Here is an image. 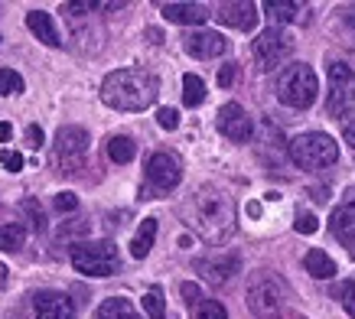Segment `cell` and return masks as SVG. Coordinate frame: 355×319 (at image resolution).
I'll list each match as a JSON object with an SVG mask.
<instances>
[{
    "label": "cell",
    "instance_id": "6da1fadb",
    "mask_svg": "<svg viewBox=\"0 0 355 319\" xmlns=\"http://www.w3.org/2000/svg\"><path fill=\"white\" fill-rule=\"evenodd\" d=\"M183 218L209 245H222L235 234V202L218 186H199L183 202Z\"/></svg>",
    "mask_w": 355,
    "mask_h": 319
},
{
    "label": "cell",
    "instance_id": "7a4b0ae2",
    "mask_svg": "<svg viewBox=\"0 0 355 319\" xmlns=\"http://www.w3.org/2000/svg\"><path fill=\"white\" fill-rule=\"evenodd\" d=\"M160 95V78L147 69H118L101 82V101L114 111H144Z\"/></svg>",
    "mask_w": 355,
    "mask_h": 319
},
{
    "label": "cell",
    "instance_id": "3957f363",
    "mask_svg": "<svg viewBox=\"0 0 355 319\" xmlns=\"http://www.w3.org/2000/svg\"><path fill=\"white\" fill-rule=\"evenodd\" d=\"M248 309L254 313L258 319H280L284 309H287V287L277 274H261L251 277L248 284Z\"/></svg>",
    "mask_w": 355,
    "mask_h": 319
},
{
    "label": "cell",
    "instance_id": "277c9868",
    "mask_svg": "<svg viewBox=\"0 0 355 319\" xmlns=\"http://www.w3.org/2000/svg\"><path fill=\"white\" fill-rule=\"evenodd\" d=\"M316 92H320V82H316V72H313L306 62L287 65L277 78V98L280 105L293 107V111H303L316 101Z\"/></svg>",
    "mask_w": 355,
    "mask_h": 319
},
{
    "label": "cell",
    "instance_id": "5b68a950",
    "mask_svg": "<svg viewBox=\"0 0 355 319\" xmlns=\"http://www.w3.org/2000/svg\"><path fill=\"white\" fill-rule=\"evenodd\" d=\"M287 153L300 170H323V166H333L339 160L336 140L329 134H320V130H310V134H300L297 140H291Z\"/></svg>",
    "mask_w": 355,
    "mask_h": 319
},
{
    "label": "cell",
    "instance_id": "8992f818",
    "mask_svg": "<svg viewBox=\"0 0 355 319\" xmlns=\"http://www.w3.org/2000/svg\"><path fill=\"white\" fill-rule=\"evenodd\" d=\"M69 257H72V267L85 277H111L121 267V255L111 241H78L72 245Z\"/></svg>",
    "mask_w": 355,
    "mask_h": 319
},
{
    "label": "cell",
    "instance_id": "52a82bcc",
    "mask_svg": "<svg viewBox=\"0 0 355 319\" xmlns=\"http://www.w3.org/2000/svg\"><path fill=\"white\" fill-rule=\"evenodd\" d=\"M183 180V163L170 150H157L147 160V186L140 189V199H157L163 192H170Z\"/></svg>",
    "mask_w": 355,
    "mask_h": 319
},
{
    "label": "cell",
    "instance_id": "ba28073f",
    "mask_svg": "<svg viewBox=\"0 0 355 319\" xmlns=\"http://www.w3.org/2000/svg\"><path fill=\"white\" fill-rule=\"evenodd\" d=\"M85 153H88V130L85 128H62L55 134L53 163L62 176H76V173L85 166Z\"/></svg>",
    "mask_w": 355,
    "mask_h": 319
},
{
    "label": "cell",
    "instance_id": "9c48e42d",
    "mask_svg": "<svg viewBox=\"0 0 355 319\" xmlns=\"http://www.w3.org/2000/svg\"><path fill=\"white\" fill-rule=\"evenodd\" d=\"M355 105V72L352 65L333 62L329 65V95H326V111L343 121Z\"/></svg>",
    "mask_w": 355,
    "mask_h": 319
},
{
    "label": "cell",
    "instance_id": "30bf717a",
    "mask_svg": "<svg viewBox=\"0 0 355 319\" xmlns=\"http://www.w3.org/2000/svg\"><path fill=\"white\" fill-rule=\"evenodd\" d=\"M291 53H293V36L284 33L280 26H268V30L254 40V59H258V65L264 72L284 65L291 59Z\"/></svg>",
    "mask_w": 355,
    "mask_h": 319
},
{
    "label": "cell",
    "instance_id": "8fae6325",
    "mask_svg": "<svg viewBox=\"0 0 355 319\" xmlns=\"http://www.w3.org/2000/svg\"><path fill=\"white\" fill-rule=\"evenodd\" d=\"M329 228L333 234L343 241V248L355 257V186H349L343 196V202L336 205L333 218H329Z\"/></svg>",
    "mask_w": 355,
    "mask_h": 319
},
{
    "label": "cell",
    "instance_id": "7c38bea8",
    "mask_svg": "<svg viewBox=\"0 0 355 319\" xmlns=\"http://www.w3.org/2000/svg\"><path fill=\"white\" fill-rule=\"evenodd\" d=\"M254 150H258V157L264 160V166H270V170H280L284 163H287V140H284V134H280L270 121H264L258 128V144H254Z\"/></svg>",
    "mask_w": 355,
    "mask_h": 319
},
{
    "label": "cell",
    "instance_id": "4fadbf2b",
    "mask_svg": "<svg viewBox=\"0 0 355 319\" xmlns=\"http://www.w3.org/2000/svg\"><path fill=\"white\" fill-rule=\"evenodd\" d=\"M241 270V257L238 255H212L196 261V274H202V280H209L212 287H222L232 277Z\"/></svg>",
    "mask_w": 355,
    "mask_h": 319
},
{
    "label": "cell",
    "instance_id": "5bb4252c",
    "mask_svg": "<svg viewBox=\"0 0 355 319\" xmlns=\"http://www.w3.org/2000/svg\"><path fill=\"white\" fill-rule=\"evenodd\" d=\"M218 130H222L228 140H235V144H245V140L251 137L254 124H251L248 111L238 105V101H228V105H222V111H218Z\"/></svg>",
    "mask_w": 355,
    "mask_h": 319
},
{
    "label": "cell",
    "instance_id": "9a60e30c",
    "mask_svg": "<svg viewBox=\"0 0 355 319\" xmlns=\"http://www.w3.org/2000/svg\"><path fill=\"white\" fill-rule=\"evenodd\" d=\"M183 49L193 59H218V55H225L228 49V40L222 33H212V30H196L189 33L183 40Z\"/></svg>",
    "mask_w": 355,
    "mask_h": 319
},
{
    "label": "cell",
    "instance_id": "2e32d148",
    "mask_svg": "<svg viewBox=\"0 0 355 319\" xmlns=\"http://www.w3.org/2000/svg\"><path fill=\"white\" fill-rule=\"evenodd\" d=\"M33 319H76V303L65 297V293H55V290H43L33 300Z\"/></svg>",
    "mask_w": 355,
    "mask_h": 319
},
{
    "label": "cell",
    "instance_id": "e0dca14e",
    "mask_svg": "<svg viewBox=\"0 0 355 319\" xmlns=\"http://www.w3.org/2000/svg\"><path fill=\"white\" fill-rule=\"evenodd\" d=\"M216 17H218V23L248 33V30H254V23H258V7L248 3V0H228V3H218Z\"/></svg>",
    "mask_w": 355,
    "mask_h": 319
},
{
    "label": "cell",
    "instance_id": "ac0fdd59",
    "mask_svg": "<svg viewBox=\"0 0 355 319\" xmlns=\"http://www.w3.org/2000/svg\"><path fill=\"white\" fill-rule=\"evenodd\" d=\"M26 26H30V33L43 46H53V49H59V46H62V40H59V30H55L53 17H49L46 10H30V13H26Z\"/></svg>",
    "mask_w": 355,
    "mask_h": 319
},
{
    "label": "cell",
    "instance_id": "d6986e66",
    "mask_svg": "<svg viewBox=\"0 0 355 319\" xmlns=\"http://www.w3.org/2000/svg\"><path fill=\"white\" fill-rule=\"evenodd\" d=\"M160 13L170 23H189V26H199V23L209 20V10L202 3H163Z\"/></svg>",
    "mask_w": 355,
    "mask_h": 319
},
{
    "label": "cell",
    "instance_id": "ffe728a7",
    "mask_svg": "<svg viewBox=\"0 0 355 319\" xmlns=\"http://www.w3.org/2000/svg\"><path fill=\"white\" fill-rule=\"evenodd\" d=\"M303 10H306V3H297V0H268V3H264V13L270 17V26L300 20Z\"/></svg>",
    "mask_w": 355,
    "mask_h": 319
},
{
    "label": "cell",
    "instance_id": "44dd1931",
    "mask_svg": "<svg viewBox=\"0 0 355 319\" xmlns=\"http://www.w3.org/2000/svg\"><path fill=\"white\" fill-rule=\"evenodd\" d=\"M303 267H306V274L316 277V280H329V277L336 274L333 257L326 255L323 248H310V251L303 255Z\"/></svg>",
    "mask_w": 355,
    "mask_h": 319
},
{
    "label": "cell",
    "instance_id": "7402d4cb",
    "mask_svg": "<svg viewBox=\"0 0 355 319\" xmlns=\"http://www.w3.org/2000/svg\"><path fill=\"white\" fill-rule=\"evenodd\" d=\"M153 238H157V218H144L137 228V234H134V241H130V255L137 257H147L153 248Z\"/></svg>",
    "mask_w": 355,
    "mask_h": 319
},
{
    "label": "cell",
    "instance_id": "603a6c76",
    "mask_svg": "<svg viewBox=\"0 0 355 319\" xmlns=\"http://www.w3.org/2000/svg\"><path fill=\"white\" fill-rule=\"evenodd\" d=\"M98 319H140L124 297H111L98 307Z\"/></svg>",
    "mask_w": 355,
    "mask_h": 319
},
{
    "label": "cell",
    "instance_id": "cb8c5ba5",
    "mask_svg": "<svg viewBox=\"0 0 355 319\" xmlns=\"http://www.w3.org/2000/svg\"><path fill=\"white\" fill-rule=\"evenodd\" d=\"M26 241V228L20 222L0 225V251H20Z\"/></svg>",
    "mask_w": 355,
    "mask_h": 319
},
{
    "label": "cell",
    "instance_id": "d4e9b609",
    "mask_svg": "<svg viewBox=\"0 0 355 319\" xmlns=\"http://www.w3.org/2000/svg\"><path fill=\"white\" fill-rule=\"evenodd\" d=\"M137 157V144L130 137H111L108 140V160L111 163H130Z\"/></svg>",
    "mask_w": 355,
    "mask_h": 319
},
{
    "label": "cell",
    "instance_id": "484cf974",
    "mask_svg": "<svg viewBox=\"0 0 355 319\" xmlns=\"http://www.w3.org/2000/svg\"><path fill=\"white\" fill-rule=\"evenodd\" d=\"M183 101L186 107H199L205 101V82L199 75H183Z\"/></svg>",
    "mask_w": 355,
    "mask_h": 319
},
{
    "label": "cell",
    "instance_id": "4316f807",
    "mask_svg": "<svg viewBox=\"0 0 355 319\" xmlns=\"http://www.w3.org/2000/svg\"><path fill=\"white\" fill-rule=\"evenodd\" d=\"M193 319H228V313L218 300H199L193 307Z\"/></svg>",
    "mask_w": 355,
    "mask_h": 319
},
{
    "label": "cell",
    "instance_id": "83f0119b",
    "mask_svg": "<svg viewBox=\"0 0 355 319\" xmlns=\"http://www.w3.org/2000/svg\"><path fill=\"white\" fill-rule=\"evenodd\" d=\"M144 313L150 319H166V307H163V293L157 287L144 293Z\"/></svg>",
    "mask_w": 355,
    "mask_h": 319
},
{
    "label": "cell",
    "instance_id": "f1b7e54d",
    "mask_svg": "<svg viewBox=\"0 0 355 319\" xmlns=\"http://www.w3.org/2000/svg\"><path fill=\"white\" fill-rule=\"evenodd\" d=\"M23 92V78L13 69H0V95H20Z\"/></svg>",
    "mask_w": 355,
    "mask_h": 319
},
{
    "label": "cell",
    "instance_id": "f546056e",
    "mask_svg": "<svg viewBox=\"0 0 355 319\" xmlns=\"http://www.w3.org/2000/svg\"><path fill=\"white\" fill-rule=\"evenodd\" d=\"M20 209L26 212V218H30L33 232H46V215H43V209H40V202H36V199H23Z\"/></svg>",
    "mask_w": 355,
    "mask_h": 319
},
{
    "label": "cell",
    "instance_id": "4dcf8cb0",
    "mask_svg": "<svg viewBox=\"0 0 355 319\" xmlns=\"http://www.w3.org/2000/svg\"><path fill=\"white\" fill-rule=\"evenodd\" d=\"M157 124H160L163 130H176L180 128V111H176V107H160V111H157Z\"/></svg>",
    "mask_w": 355,
    "mask_h": 319
},
{
    "label": "cell",
    "instance_id": "1f68e13d",
    "mask_svg": "<svg viewBox=\"0 0 355 319\" xmlns=\"http://www.w3.org/2000/svg\"><path fill=\"white\" fill-rule=\"evenodd\" d=\"M0 163H3V170L7 173H20L23 170V157L17 150H0Z\"/></svg>",
    "mask_w": 355,
    "mask_h": 319
},
{
    "label": "cell",
    "instance_id": "d6a6232c",
    "mask_svg": "<svg viewBox=\"0 0 355 319\" xmlns=\"http://www.w3.org/2000/svg\"><path fill=\"white\" fill-rule=\"evenodd\" d=\"M339 300H343L345 313L355 319V280H349V284H343V287H339Z\"/></svg>",
    "mask_w": 355,
    "mask_h": 319
},
{
    "label": "cell",
    "instance_id": "836d02e7",
    "mask_svg": "<svg viewBox=\"0 0 355 319\" xmlns=\"http://www.w3.org/2000/svg\"><path fill=\"white\" fill-rule=\"evenodd\" d=\"M76 209H78L76 192H59V196H55V212H76Z\"/></svg>",
    "mask_w": 355,
    "mask_h": 319
},
{
    "label": "cell",
    "instance_id": "e575fe53",
    "mask_svg": "<svg viewBox=\"0 0 355 319\" xmlns=\"http://www.w3.org/2000/svg\"><path fill=\"white\" fill-rule=\"evenodd\" d=\"M293 228H297L300 234H313L316 228H320V222H316V215L303 212V215H297V222H293Z\"/></svg>",
    "mask_w": 355,
    "mask_h": 319
},
{
    "label": "cell",
    "instance_id": "d590c367",
    "mask_svg": "<svg viewBox=\"0 0 355 319\" xmlns=\"http://www.w3.org/2000/svg\"><path fill=\"white\" fill-rule=\"evenodd\" d=\"M235 75H238V65H235V62L222 65V69H218V85H222V88H228V85H232V82H235Z\"/></svg>",
    "mask_w": 355,
    "mask_h": 319
},
{
    "label": "cell",
    "instance_id": "8d00e7d4",
    "mask_svg": "<svg viewBox=\"0 0 355 319\" xmlns=\"http://www.w3.org/2000/svg\"><path fill=\"white\" fill-rule=\"evenodd\" d=\"M26 144H30L33 150L43 147V128H40V124H30V128H26Z\"/></svg>",
    "mask_w": 355,
    "mask_h": 319
},
{
    "label": "cell",
    "instance_id": "74e56055",
    "mask_svg": "<svg viewBox=\"0 0 355 319\" xmlns=\"http://www.w3.org/2000/svg\"><path fill=\"white\" fill-rule=\"evenodd\" d=\"M180 290H183L186 303H193V307H196V303H199V300H202V293H199V287H196V284H183V287H180Z\"/></svg>",
    "mask_w": 355,
    "mask_h": 319
},
{
    "label": "cell",
    "instance_id": "f35d334b",
    "mask_svg": "<svg viewBox=\"0 0 355 319\" xmlns=\"http://www.w3.org/2000/svg\"><path fill=\"white\" fill-rule=\"evenodd\" d=\"M343 134H345V144H349V147H352V153H355V117L349 121V124H345Z\"/></svg>",
    "mask_w": 355,
    "mask_h": 319
},
{
    "label": "cell",
    "instance_id": "ab89813d",
    "mask_svg": "<svg viewBox=\"0 0 355 319\" xmlns=\"http://www.w3.org/2000/svg\"><path fill=\"white\" fill-rule=\"evenodd\" d=\"M10 137H13V128L7 124V121H3V124H0V144H7Z\"/></svg>",
    "mask_w": 355,
    "mask_h": 319
},
{
    "label": "cell",
    "instance_id": "60d3db41",
    "mask_svg": "<svg viewBox=\"0 0 355 319\" xmlns=\"http://www.w3.org/2000/svg\"><path fill=\"white\" fill-rule=\"evenodd\" d=\"M313 199H316V202H326V199H329V192H326V189H313Z\"/></svg>",
    "mask_w": 355,
    "mask_h": 319
},
{
    "label": "cell",
    "instance_id": "b9f144b4",
    "mask_svg": "<svg viewBox=\"0 0 355 319\" xmlns=\"http://www.w3.org/2000/svg\"><path fill=\"white\" fill-rule=\"evenodd\" d=\"M7 274H10V270H7V267L0 264V287H7Z\"/></svg>",
    "mask_w": 355,
    "mask_h": 319
},
{
    "label": "cell",
    "instance_id": "7bdbcfd3",
    "mask_svg": "<svg viewBox=\"0 0 355 319\" xmlns=\"http://www.w3.org/2000/svg\"><path fill=\"white\" fill-rule=\"evenodd\" d=\"M345 23H349V26H352V30H355V10H349V13H345Z\"/></svg>",
    "mask_w": 355,
    "mask_h": 319
},
{
    "label": "cell",
    "instance_id": "ee69618b",
    "mask_svg": "<svg viewBox=\"0 0 355 319\" xmlns=\"http://www.w3.org/2000/svg\"><path fill=\"white\" fill-rule=\"evenodd\" d=\"M297 319H303V316H297Z\"/></svg>",
    "mask_w": 355,
    "mask_h": 319
}]
</instances>
